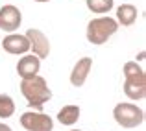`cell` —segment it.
Returning <instances> with one entry per match:
<instances>
[{"instance_id":"10","label":"cell","mask_w":146,"mask_h":131,"mask_svg":"<svg viewBox=\"0 0 146 131\" xmlns=\"http://www.w3.org/2000/svg\"><path fill=\"white\" fill-rule=\"evenodd\" d=\"M139 17V11L133 4H122L117 7V22L122 26H131Z\"/></svg>"},{"instance_id":"13","label":"cell","mask_w":146,"mask_h":131,"mask_svg":"<svg viewBox=\"0 0 146 131\" xmlns=\"http://www.w3.org/2000/svg\"><path fill=\"white\" fill-rule=\"evenodd\" d=\"M124 78L129 79V81H146L144 68L137 61H128L124 65Z\"/></svg>"},{"instance_id":"11","label":"cell","mask_w":146,"mask_h":131,"mask_svg":"<svg viewBox=\"0 0 146 131\" xmlns=\"http://www.w3.org/2000/svg\"><path fill=\"white\" fill-rule=\"evenodd\" d=\"M80 120V107L78 105H65L57 111V122L63 126H74Z\"/></svg>"},{"instance_id":"2","label":"cell","mask_w":146,"mask_h":131,"mask_svg":"<svg viewBox=\"0 0 146 131\" xmlns=\"http://www.w3.org/2000/svg\"><path fill=\"white\" fill-rule=\"evenodd\" d=\"M118 30V22L111 17H98L87 24V41L91 44H104Z\"/></svg>"},{"instance_id":"17","label":"cell","mask_w":146,"mask_h":131,"mask_svg":"<svg viewBox=\"0 0 146 131\" xmlns=\"http://www.w3.org/2000/svg\"><path fill=\"white\" fill-rule=\"evenodd\" d=\"M35 2H39V4H44V2H50V0H35Z\"/></svg>"},{"instance_id":"4","label":"cell","mask_w":146,"mask_h":131,"mask_svg":"<svg viewBox=\"0 0 146 131\" xmlns=\"http://www.w3.org/2000/svg\"><path fill=\"white\" fill-rule=\"evenodd\" d=\"M21 126L26 131H52L54 120L41 111H26L21 116Z\"/></svg>"},{"instance_id":"3","label":"cell","mask_w":146,"mask_h":131,"mask_svg":"<svg viewBox=\"0 0 146 131\" xmlns=\"http://www.w3.org/2000/svg\"><path fill=\"white\" fill-rule=\"evenodd\" d=\"M113 116L118 126L131 129V128H139L144 122V111L131 102H124V103H117L115 105Z\"/></svg>"},{"instance_id":"7","label":"cell","mask_w":146,"mask_h":131,"mask_svg":"<svg viewBox=\"0 0 146 131\" xmlns=\"http://www.w3.org/2000/svg\"><path fill=\"white\" fill-rule=\"evenodd\" d=\"M39 70H41V59L35 57L33 54H26V56H22L21 59H19V63H17V74L21 76L22 79L37 76Z\"/></svg>"},{"instance_id":"15","label":"cell","mask_w":146,"mask_h":131,"mask_svg":"<svg viewBox=\"0 0 146 131\" xmlns=\"http://www.w3.org/2000/svg\"><path fill=\"white\" fill-rule=\"evenodd\" d=\"M15 114V102L11 96L0 94V118H11Z\"/></svg>"},{"instance_id":"6","label":"cell","mask_w":146,"mask_h":131,"mask_svg":"<svg viewBox=\"0 0 146 131\" xmlns=\"http://www.w3.org/2000/svg\"><path fill=\"white\" fill-rule=\"evenodd\" d=\"M21 24H22V13L17 6L7 4V6L0 7V30L7 33H15Z\"/></svg>"},{"instance_id":"18","label":"cell","mask_w":146,"mask_h":131,"mask_svg":"<svg viewBox=\"0 0 146 131\" xmlns=\"http://www.w3.org/2000/svg\"><path fill=\"white\" fill-rule=\"evenodd\" d=\"M70 131H82V129H70Z\"/></svg>"},{"instance_id":"14","label":"cell","mask_w":146,"mask_h":131,"mask_svg":"<svg viewBox=\"0 0 146 131\" xmlns=\"http://www.w3.org/2000/svg\"><path fill=\"white\" fill-rule=\"evenodd\" d=\"M87 2V7H89L93 13H98V15H104L107 11L113 9V0H85Z\"/></svg>"},{"instance_id":"1","label":"cell","mask_w":146,"mask_h":131,"mask_svg":"<svg viewBox=\"0 0 146 131\" xmlns=\"http://www.w3.org/2000/svg\"><path fill=\"white\" fill-rule=\"evenodd\" d=\"M21 92L26 98L30 107H33L35 111H43V105L50 102L52 98V91H50L46 79L43 76H33V78H26L21 81Z\"/></svg>"},{"instance_id":"16","label":"cell","mask_w":146,"mask_h":131,"mask_svg":"<svg viewBox=\"0 0 146 131\" xmlns=\"http://www.w3.org/2000/svg\"><path fill=\"white\" fill-rule=\"evenodd\" d=\"M0 131H13L9 128V126H6V124H2V122H0Z\"/></svg>"},{"instance_id":"9","label":"cell","mask_w":146,"mask_h":131,"mask_svg":"<svg viewBox=\"0 0 146 131\" xmlns=\"http://www.w3.org/2000/svg\"><path fill=\"white\" fill-rule=\"evenodd\" d=\"M91 68H93V59H91V57H82V59L74 65V68H72V72H70L72 87H82L83 83H85L87 76H89Z\"/></svg>"},{"instance_id":"12","label":"cell","mask_w":146,"mask_h":131,"mask_svg":"<svg viewBox=\"0 0 146 131\" xmlns=\"http://www.w3.org/2000/svg\"><path fill=\"white\" fill-rule=\"evenodd\" d=\"M124 94L129 100H144L146 96V81H124Z\"/></svg>"},{"instance_id":"5","label":"cell","mask_w":146,"mask_h":131,"mask_svg":"<svg viewBox=\"0 0 146 131\" xmlns=\"http://www.w3.org/2000/svg\"><path fill=\"white\" fill-rule=\"evenodd\" d=\"M24 35H26V39H28V43H30V50L33 52L35 57L46 59V57L50 56V41H48V37L44 35L41 30L30 28Z\"/></svg>"},{"instance_id":"8","label":"cell","mask_w":146,"mask_h":131,"mask_svg":"<svg viewBox=\"0 0 146 131\" xmlns=\"http://www.w3.org/2000/svg\"><path fill=\"white\" fill-rule=\"evenodd\" d=\"M2 48L6 50L7 54L21 56V54L30 52V43H28V39H26V35H21V33H9L7 37H4Z\"/></svg>"}]
</instances>
